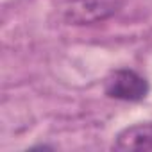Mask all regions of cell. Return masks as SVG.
I'll list each match as a JSON object with an SVG mask.
<instances>
[{
  "label": "cell",
  "instance_id": "cell-1",
  "mask_svg": "<svg viewBox=\"0 0 152 152\" xmlns=\"http://www.w3.org/2000/svg\"><path fill=\"white\" fill-rule=\"evenodd\" d=\"M124 6L125 0H72L63 11V20L75 27L97 25L113 18Z\"/></svg>",
  "mask_w": 152,
  "mask_h": 152
},
{
  "label": "cell",
  "instance_id": "cell-2",
  "mask_svg": "<svg viewBox=\"0 0 152 152\" xmlns=\"http://www.w3.org/2000/svg\"><path fill=\"white\" fill-rule=\"evenodd\" d=\"M150 91L148 81L141 73L131 70V68H120L115 70L104 86V93L109 99L122 100V102H141L147 99Z\"/></svg>",
  "mask_w": 152,
  "mask_h": 152
},
{
  "label": "cell",
  "instance_id": "cell-3",
  "mask_svg": "<svg viewBox=\"0 0 152 152\" xmlns=\"http://www.w3.org/2000/svg\"><path fill=\"white\" fill-rule=\"evenodd\" d=\"M116 150H152V122L134 124L122 129L116 138L115 145Z\"/></svg>",
  "mask_w": 152,
  "mask_h": 152
}]
</instances>
